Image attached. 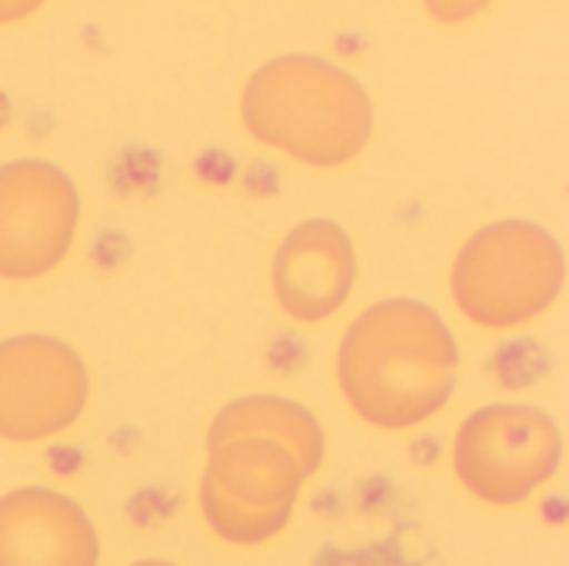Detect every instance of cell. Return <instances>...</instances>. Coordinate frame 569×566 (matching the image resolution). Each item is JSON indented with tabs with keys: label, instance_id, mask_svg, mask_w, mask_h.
I'll list each match as a JSON object with an SVG mask.
<instances>
[{
	"label": "cell",
	"instance_id": "cell-1",
	"mask_svg": "<svg viewBox=\"0 0 569 566\" xmlns=\"http://www.w3.org/2000/svg\"><path fill=\"white\" fill-rule=\"evenodd\" d=\"M320 460L323 430L307 407L270 394L227 404L210 424L200 480L210 530L237 547L273 540Z\"/></svg>",
	"mask_w": 569,
	"mask_h": 566
},
{
	"label": "cell",
	"instance_id": "cell-2",
	"mask_svg": "<svg viewBox=\"0 0 569 566\" xmlns=\"http://www.w3.org/2000/svg\"><path fill=\"white\" fill-rule=\"evenodd\" d=\"M457 340L443 317L420 300L367 307L340 344L337 374L347 404L380 430L430 420L457 384Z\"/></svg>",
	"mask_w": 569,
	"mask_h": 566
},
{
	"label": "cell",
	"instance_id": "cell-3",
	"mask_svg": "<svg viewBox=\"0 0 569 566\" xmlns=\"http://www.w3.org/2000/svg\"><path fill=\"white\" fill-rule=\"evenodd\" d=\"M240 113L253 140L323 170L353 160L373 130L363 83L340 63L310 53L263 63L243 87Z\"/></svg>",
	"mask_w": 569,
	"mask_h": 566
},
{
	"label": "cell",
	"instance_id": "cell-4",
	"mask_svg": "<svg viewBox=\"0 0 569 566\" xmlns=\"http://www.w3.org/2000/svg\"><path fill=\"white\" fill-rule=\"evenodd\" d=\"M563 274V250L550 230L530 220H500L463 244L450 290L477 327L513 330L557 300Z\"/></svg>",
	"mask_w": 569,
	"mask_h": 566
},
{
	"label": "cell",
	"instance_id": "cell-5",
	"mask_svg": "<svg viewBox=\"0 0 569 566\" xmlns=\"http://www.w3.org/2000/svg\"><path fill=\"white\" fill-rule=\"evenodd\" d=\"M560 464V430L540 407L493 404L470 414L453 440L460 484L497 507L523 504Z\"/></svg>",
	"mask_w": 569,
	"mask_h": 566
},
{
	"label": "cell",
	"instance_id": "cell-6",
	"mask_svg": "<svg viewBox=\"0 0 569 566\" xmlns=\"http://www.w3.org/2000/svg\"><path fill=\"white\" fill-rule=\"evenodd\" d=\"M80 220L73 180L47 160L0 167V280L50 274L70 250Z\"/></svg>",
	"mask_w": 569,
	"mask_h": 566
},
{
	"label": "cell",
	"instance_id": "cell-7",
	"mask_svg": "<svg viewBox=\"0 0 569 566\" xmlns=\"http://www.w3.org/2000/svg\"><path fill=\"white\" fill-rule=\"evenodd\" d=\"M83 360L60 340L20 334L0 344V437L40 444L63 434L87 407Z\"/></svg>",
	"mask_w": 569,
	"mask_h": 566
},
{
	"label": "cell",
	"instance_id": "cell-8",
	"mask_svg": "<svg viewBox=\"0 0 569 566\" xmlns=\"http://www.w3.org/2000/svg\"><path fill=\"white\" fill-rule=\"evenodd\" d=\"M273 297L287 317L317 324L337 314L357 280V254L347 230L333 220H303L273 257Z\"/></svg>",
	"mask_w": 569,
	"mask_h": 566
},
{
	"label": "cell",
	"instance_id": "cell-9",
	"mask_svg": "<svg viewBox=\"0 0 569 566\" xmlns=\"http://www.w3.org/2000/svg\"><path fill=\"white\" fill-rule=\"evenodd\" d=\"M100 544L90 517L47 487L0 497V566H97Z\"/></svg>",
	"mask_w": 569,
	"mask_h": 566
},
{
	"label": "cell",
	"instance_id": "cell-10",
	"mask_svg": "<svg viewBox=\"0 0 569 566\" xmlns=\"http://www.w3.org/2000/svg\"><path fill=\"white\" fill-rule=\"evenodd\" d=\"M133 566H173V564H163V560H140V564Z\"/></svg>",
	"mask_w": 569,
	"mask_h": 566
}]
</instances>
